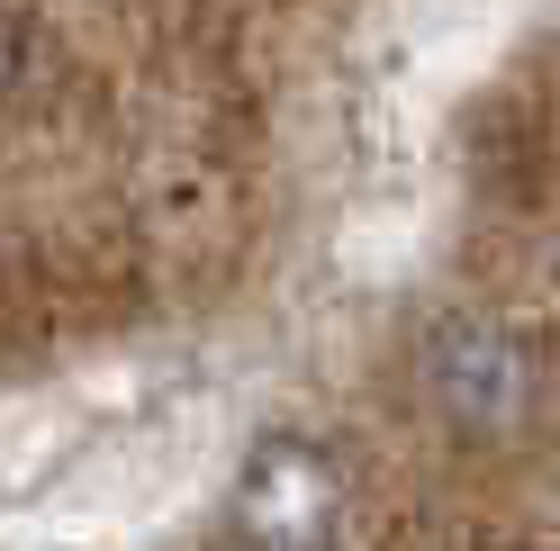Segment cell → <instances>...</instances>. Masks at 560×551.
I'll use <instances>...</instances> for the list:
<instances>
[{
	"label": "cell",
	"instance_id": "cell-1",
	"mask_svg": "<svg viewBox=\"0 0 560 551\" xmlns=\"http://www.w3.org/2000/svg\"><path fill=\"white\" fill-rule=\"evenodd\" d=\"M235 542L244 551H335L343 542V470L307 434H262L235 470Z\"/></svg>",
	"mask_w": 560,
	"mask_h": 551
},
{
	"label": "cell",
	"instance_id": "cell-2",
	"mask_svg": "<svg viewBox=\"0 0 560 551\" xmlns=\"http://www.w3.org/2000/svg\"><path fill=\"white\" fill-rule=\"evenodd\" d=\"M425 389L443 407L452 434L498 443L524 425V398H534V371H524V343L498 317H443L425 335Z\"/></svg>",
	"mask_w": 560,
	"mask_h": 551
},
{
	"label": "cell",
	"instance_id": "cell-3",
	"mask_svg": "<svg viewBox=\"0 0 560 551\" xmlns=\"http://www.w3.org/2000/svg\"><path fill=\"white\" fill-rule=\"evenodd\" d=\"M10 73H19V19L0 10V91H10Z\"/></svg>",
	"mask_w": 560,
	"mask_h": 551
}]
</instances>
